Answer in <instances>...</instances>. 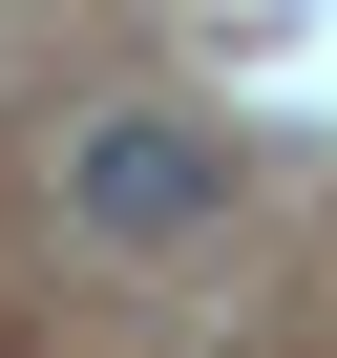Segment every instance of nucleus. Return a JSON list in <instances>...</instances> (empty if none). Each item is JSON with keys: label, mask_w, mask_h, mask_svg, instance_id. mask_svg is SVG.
Listing matches in <instances>:
<instances>
[{"label": "nucleus", "mask_w": 337, "mask_h": 358, "mask_svg": "<svg viewBox=\"0 0 337 358\" xmlns=\"http://www.w3.org/2000/svg\"><path fill=\"white\" fill-rule=\"evenodd\" d=\"M211 211H232V148L190 106H85L64 127V232L85 253H190Z\"/></svg>", "instance_id": "f257e3e1"}]
</instances>
